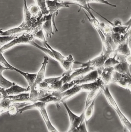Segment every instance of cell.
I'll return each mask as SVG.
<instances>
[{"label": "cell", "mask_w": 131, "mask_h": 132, "mask_svg": "<svg viewBox=\"0 0 131 132\" xmlns=\"http://www.w3.org/2000/svg\"><path fill=\"white\" fill-rule=\"evenodd\" d=\"M101 91L103 92L109 104L117 114L120 120L124 127L125 130L131 132V122L120 109L117 102L110 90L109 86H105Z\"/></svg>", "instance_id": "obj_1"}, {"label": "cell", "mask_w": 131, "mask_h": 132, "mask_svg": "<svg viewBox=\"0 0 131 132\" xmlns=\"http://www.w3.org/2000/svg\"><path fill=\"white\" fill-rule=\"evenodd\" d=\"M47 103L42 101H37L36 102H33V103L28 105L23 108L18 109L17 110V113L20 114H22L24 112L31 109H37L38 110L42 116V117L46 123V125L47 127L48 130L49 132H58V131L56 129V128L52 125L47 113L46 106L47 105Z\"/></svg>", "instance_id": "obj_2"}, {"label": "cell", "mask_w": 131, "mask_h": 132, "mask_svg": "<svg viewBox=\"0 0 131 132\" xmlns=\"http://www.w3.org/2000/svg\"><path fill=\"white\" fill-rule=\"evenodd\" d=\"M112 54L110 52H103L97 57L89 60L85 62H80L74 61V64L80 65V67H90L97 69L99 74L104 68V63L107 59L111 56Z\"/></svg>", "instance_id": "obj_3"}, {"label": "cell", "mask_w": 131, "mask_h": 132, "mask_svg": "<svg viewBox=\"0 0 131 132\" xmlns=\"http://www.w3.org/2000/svg\"><path fill=\"white\" fill-rule=\"evenodd\" d=\"M62 103L67 111L69 118L70 126L68 132H76L77 129L80 125L85 120L83 113H82L80 116H78L70 110L66 102H63Z\"/></svg>", "instance_id": "obj_4"}, {"label": "cell", "mask_w": 131, "mask_h": 132, "mask_svg": "<svg viewBox=\"0 0 131 132\" xmlns=\"http://www.w3.org/2000/svg\"><path fill=\"white\" fill-rule=\"evenodd\" d=\"M74 4L73 3H69V2H60L56 0H46V5L47 8L49 10V13H52L53 14L52 18V22H53V26H54L56 31H58V29L57 28L55 23V18L58 14L59 11L62 8H69L70 5ZM75 5V4H74Z\"/></svg>", "instance_id": "obj_5"}, {"label": "cell", "mask_w": 131, "mask_h": 132, "mask_svg": "<svg viewBox=\"0 0 131 132\" xmlns=\"http://www.w3.org/2000/svg\"><path fill=\"white\" fill-rule=\"evenodd\" d=\"M34 39L32 34H29L27 32L23 34L21 36H17L7 44L4 45L0 48V52L2 54L8 51L11 47L19 44H29V43Z\"/></svg>", "instance_id": "obj_6"}, {"label": "cell", "mask_w": 131, "mask_h": 132, "mask_svg": "<svg viewBox=\"0 0 131 132\" xmlns=\"http://www.w3.org/2000/svg\"><path fill=\"white\" fill-rule=\"evenodd\" d=\"M112 83L127 89L131 92V76L128 74L121 73L114 70L113 73Z\"/></svg>", "instance_id": "obj_7"}, {"label": "cell", "mask_w": 131, "mask_h": 132, "mask_svg": "<svg viewBox=\"0 0 131 132\" xmlns=\"http://www.w3.org/2000/svg\"><path fill=\"white\" fill-rule=\"evenodd\" d=\"M82 92L80 85H74L69 89L65 91L58 93L55 91L51 92V94L54 96L58 97L60 99V102H66L67 100L72 98L76 95Z\"/></svg>", "instance_id": "obj_8"}, {"label": "cell", "mask_w": 131, "mask_h": 132, "mask_svg": "<svg viewBox=\"0 0 131 132\" xmlns=\"http://www.w3.org/2000/svg\"><path fill=\"white\" fill-rule=\"evenodd\" d=\"M99 77V73L97 69L92 70L86 74L76 77L71 80L74 85H79L89 83L96 80Z\"/></svg>", "instance_id": "obj_9"}, {"label": "cell", "mask_w": 131, "mask_h": 132, "mask_svg": "<svg viewBox=\"0 0 131 132\" xmlns=\"http://www.w3.org/2000/svg\"><path fill=\"white\" fill-rule=\"evenodd\" d=\"M36 18L32 17V15L29 10L27 4L26 0H24V12H23V20L22 24L20 26L23 28L25 31H27L31 27L33 23L36 20Z\"/></svg>", "instance_id": "obj_10"}, {"label": "cell", "mask_w": 131, "mask_h": 132, "mask_svg": "<svg viewBox=\"0 0 131 132\" xmlns=\"http://www.w3.org/2000/svg\"><path fill=\"white\" fill-rule=\"evenodd\" d=\"M49 58L48 57L45 56L44 57V61L42 63V65L39 70V72L37 73V75L35 78V80L33 83L32 86L30 88V91H33L35 89H36L37 85L41 82L43 81L45 79V72L46 67L48 63Z\"/></svg>", "instance_id": "obj_11"}, {"label": "cell", "mask_w": 131, "mask_h": 132, "mask_svg": "<svg viewBox=\"0 0 131 132\" xmlns=\"http://www.w3.org/2000/svg\"><path fill=\"white\" fill-rule=\"evenodd\" d=\"M114 71L113 67H104L99 74V77L103 82L105 86H109L112 83V76Z\"/></svg>", "instance_id": "obj_12"}, {"label": "cell", "mask_w": 131, "mask_h": 132, "mask_svg": "<svg viewBox=\"0 0 131 132\" xmlns=\"http://www.w3.org/2000/svg\"><path fill=\"white\" fill-rule=\"evenodd\" d=\"M52 15L53 14L50 13L48 14L44 15V21L42 25V29L45 32L46 36L47 37H50V38H51L52 36L54 34L52 25Z\"/></svg>", "instance_id": "obj_13"}, {"label": "cell", "mask_w": 131, "mask_h": 132, "mask_svg": "<svg viewBox=\"0 0 131 132\" xmlns=\"http://www.w3.org/2000/svg\"><path fill=\"white\" fill-rule=\"evenodd\" d=\"M29 90H30V88L29 86L27 88L22 87L20 86L16 83L14 82V83L12 86L5 89V97L9 96H13L21 93H25Z\"/></svg>", "instance_id": "obj_14"}, {"label": "cell", "mask_w": 131, "mask_h": 132, "mask_svg": "<svg viewBox=\"0 0 131 132\" xmlns=\"http://www.w3.org/2000/svg\"><path fill=\"white\" fill-rule=\"evenodd\" d=\"M131 53V51L129 43L128 40H126L125 42L119 44L116 47L115 51L113 52V54L120 55L127 57L129 56Z\"/></svg>", "instance_id": "obj_15"}, {"label": "cell", "mask_w": 131, "mask_h": 132, "mask_svg": "<svg viewBox=\"0 0 131 132\" xmlns=\"http://www.w3.org/2000/svg\"><path fill=\"white\" fill-rule=\"evenodd\" d=\"M5 70L9 69L8 68L2 65V64L0 63V86L5 89L12 86L14 83V82H11L8 81L3 76L2 72Z\"/></svg>", "instance_id": "obj_16"}, {"label": "cell", "mask_w": 131, "mask_h": 132, "mask_svg": "<svg viewBox=\"0 0 131 132\" xmlns=\"http://www.w3.org/2000/svg\"><path fill=\"white\" fill-rule=\"evenodd\" d=\"M29 95H30L29 93H21L15 95L7 96L6 97L11 100L13 103H17L18 102L29 101Z\"/></svg>", "instance_id": "obj_17"}, {"label": "cell", "mask_w": 131, "mask_h": 132, "mask_svg": "<svg viewBox=\"0 0 131 132\" xmlns=\"http://www.w3.org/2000/svg\"><path fill=\"white\" fill-rule=\"evenodd\" d=\"M68 1L72 2L75 5L79 6L80 8H81L87 10V12L89 13L91 18H95V16L93 14L92 12L91 11V9H92L90 7V6L89 5V4L87 3V0H68Z\"/></svg>", "instance_id": "obj_18"}, {"label": "cell", "mask_w": 131, "mask_h": 132, "mask_svg": "<svg viewBox=\"0 0 131 132\" xmlns=\"http://www.w3.org/2000/svg\"><path fill=\"white\" fill-rule=\"evenodd\" d=\"M38 101H42V102L46 103L47 104H48L49 103H54L57 105L58 108L59 107V104L61 103L60 99L58 97L52 95L51 94V92L50 94H49L48 95H46V96L39 99Z\"/></svg>", "instance_id": "obj_19"}, {"label": "cell", "mask_w": 131, "mask_h": 132, "mask_svg": "<svg viewBox=\"0 0 131 132\" xmlns=\"http://www.w3.org/2000/svg\"><path fill=\"white\" fill-rule=\"evenodd\" d=\"M95 100H93L92 102L86 108L84 109V111L83 112L84 115V118L85 121L87 123L89 121L90 119L93 116L94 113V105H95Z\"/></svg>", "instance_id": "obj_20"}, {"label": "cell", "mask_w": 131, "mask_h": 132, "mask_svg": "<svg viewBox=\"0 0 131 132\" xmlns=\"http://www.w3.org/2000/svg\"><path fill=\"white\" fill-rule=\"evenodd\" d=\"M74 59L71 54L66 57L63 63L61 65L64 70V72H68L72 69V66L74 62Z\"/></svg>", "instance_id": "obj_21"}, {"label": "cell", "mask_w": 131, "mask_h": 132, "mask_svg": "<svg viewBox=\"0 0 131 132\" xmlns=\"http://www.w3.org/2000/svg\"><path fill=\"white\" fill-rule=\"evenodd\" d=\"M43 44H44V45L46 46V47L48 48L49 49H50V50L52 51V52L53 54L54 57V60H56V61H57L60 64V65H61V64L63 63V62H64V60H65V59L66 57H65L64 56H63V55L61 53H60L59 52H58V51H56L55 50L53 49V48L48 43L47 41H46V42H44Z\"/></svg>", "instance_id": "obj_22"}, {"label": "cell", "mask_w": 131, "mask_h": 132, "mask_svg": "<svg viewBox=\"0 0 131 132\" xmlns=\"http://www.w3.org/2000/svg\"><path fill=\"white\" fill-rule=\"evenodd\" d=\"M17 72L21 74L25 78L28 84H29V86L30 87V88H31L32 86L33 83L35 80L37 73H29L28 72L23 71L20 69L18 70Z\"/></svg>", "instance_id": "obj_23"}, {"label": "cell", "mask_w": 131, "mask_h": 132, "mask_svg": "<svg viewBox=\"0 0 131 132\" xmlns=\"http://www.w3.org/2000/svg\"><path fill=\"white\" fill-rule=\"evenodd\" d=\"M100 90H91L89 92H88V95L87 97L86 102H85V108H86L88 106H89L93 100H96L97 96L98 95V93H99Z\"/></svg>", "instance_id": "obj_24"}, {"label": "cell", "mask_w": 131, "mask_h": 132, "mask_svg": "<svg viewBox=\"0 0 131 132\" xmlns=\"http://www.w3.org/2000/svg\"><path fill=\"white\" fill-rule=\"evenodd\" d=\"M23 31H25V30L22 27H21L20 26L17 27L13 28L10 29L9 30H7L6 31H3V33L0 36H15L17 35Z\"/></svg>", "instance_id": "obj_25"}, {"label": "cell", "mask_w": 131, "mask_h": 132, "mask_svg": "<svg viewBox=\"0 0 131 132\" xmlns=\"http://www.w3.org/2000/svg\"><path fill=\"white\" fill-rule=\"evenodd\" d=\"M119 62H120L116 58V55L113 54L107 59L104 63V67H114L116 64L119 63Z\"/></svg>", "instance_id": "obj_26"}, {"label": "cell", "mask_w": 131, "mask_h": 132, "mask_svg": "<svg viewBox=\"0 0 131 132\" xmlns=\"http://www.w3.org/2000/svg\"><path fill=\"white\" fill-rule=\"evenodd\" d=\"M36 5L40 7L42 14L47 15L49 13L46 5V0H34Z\"/></svg>", "instance_id": "obj_27"}, {"label": "cell", "mask_w": 131, "mask_h": 132, "mask_svg": "<svg viewBox=\"0 0 131 132\" xmlns=\"http://www.w3.org/2000/svg\"><path fill=\"white\" fill-rule=\"evenodd\" d=\"M29 44L35 47L36 48H39V50H41L43 52L45 53V54H46L47 55H48L50 57H51V58H52L54 60V55H53V53L52 52V51L49 49L48 48L46 47V48H44V47H43L42 46H41L40 45H38L37 43H36L34 41V40L31 41L30 43H29Z\"/></svg>", "instance_id": "obj_28"}, {"label": "cell", "mask_w": 131, "mask_h": 132, "mask_svg": "<svg viewBox=\"0 0 131 132\" xmlns=\"http://www.w3.org/2000/svg\"><path fill=\"white\" fill-rule=\"evenodd\" d=\"M28 9L32 18H37L42 14L40 7L37 5H31L29 7Z\"/></svg>", "instance_id": "obj_29"}, {"label": "cell", "mask_w": 131, "mask_h": 132, "mask_svg": "<svg viewBox=\"0 0 131 132\" xmlns=\"http://www.w3.org/2000/svg\"><path fill=\"white\" fill-rule=\"evenodd\" d=\"M63 84V82L61 78L60 80H58L55 83L49 85L48 88L46 90L49 92H53V91L59 90L61 88Z\"/></svg>", "instance_id": "obj_30"}, {"label": "cell", "mask_w": 131, "mask_h": 132, "mask_svg": "<svg viewBox=\"0 0 131 132\" xmlns=\"http://www.w3.org/2000/svg\"><path fill=\"white\" fill-rule=\"evenodd\" d=\"M17 35L15 36H0V48L4 45L7 44L11 40L17 37Z\"/></svg>", "instance_id": "obj_31"}, {"label": "cell", "mask_w": 131, "mask_h": 132, "mask_svg": "<svg viewBox=\"0 0 131 132\" xmlns=\"http://www.w3.org/2000/svg\"><path fill=\"white\" fill-rule=\"evenodd\" d=\"M125 26H127V36L128 38V43L129 47L131 48V18L128 20L126 23H125L124 24H123Z\"/></svg>", "instance_id": "obj_32"}, {"label": "cell", "mask_w": 131, "mask_h": 132, "mask_svg": "<svg viewBox=\"0 0 131 132\" xmlns=\"http://www.w3.org/2000/svg\"><path fill=\"white\" fill-rule=\"evenodd\" d=\"M33 36L34 39H37L40 40L41 41H42L43 42V43H44V42L47 41V40L45 39V36L43 33V30L42 29H40L38 32H36L35 34H33Z\"/></svg>", "instance_id": "obj_33"}, {"label": "cell", "mask_w": 131, "mask_h": 132, "mask_svg": "<svg viewBox=\"0 0 131 132\" xmlns=\"http://www.w3.org/2000/svg\"><path fill=\"white\" fill-rule=\"evenodd\" d=\"M87 2L88 4L90 3H99V4H106L109 6H110L111 7H116L117 5L112 4L107 1V0H87Z\"/></svg>", "instance_id": "obj_34"}, {"label": "cell", "mask_w": 131, "mask_h": 132, "mask_svg": "<svg viewBox=\"0 0 131 132\" xmlns=\"http://www.w3.org/2000/svg\"><path fill=\"white\" fill-rule=\"evenodd\" d=\"M63 77V75H62L60 76L59 77H52V78H45L44 79V81L46 82L47 83H48L49 85L52 84L54 83H55V82L58 81V80H60Z\"/></svg>", "instance_id": "obj_35"}, {"label": "cell", "mask_w": 131, "mask_h": 132, "mask_svg": "<svg viewBox=\"0 0 131 132\" xmlns=\"http://www.w3.org/2000/svg\"><path fill=\"white\" fill-rule=\"evenodd\" d=\"M49 84L46 82L43 81L40 82L36 87V88L38 90H46L48 88Z\"/></svg>", "instance_id": "obj_36"}, {"label": "cell", "mask_w": 131, "mask_h": 132, "mask_svg": "<svg viewBox=\"0 0 131 132\" xmlns=\"http://www.w3.org/2000/svg\"><path fill=\"white\" fill-rule=\"evenodd\" d=\"M76 132H88L87 128V122L84 120L78 127Z\"/></svg>", "instance_id": "obj_37"}, {"label": "cell", "mask_w": 131, "mask_h": 132, "mask_svg": "<svg viewBox=\"0 0 131 132\" xmlns=\"http://www.w3.org/2000/svg\"><path fill=\"white\" fill-rule=\"evenodd\" d=\"M0 92H1V93H2V94H3L4 98V97H5V89H4V88H2V87H1V86H0Z\"/></svg>", "instance_id": "obj_38"}, {"label": "cell", "mask_w": 131, "mask_h": 132, "mask_svg": "<svg viewBox=\"0 0 131 132\" xmlns=\"http://www.w3.org/2000/svg\"><path fill=\"white\" fill-rule=\"evenodd\" d=\"M3 98H4V97H3V94H2V93L0 92V100H1V99H2Z\"/></svg>", "instance_id": "obj_39"}, {"label": "cell", "mask_w": 131, "mask_h": 132, "mask_svg": "<svg viewBox=\"0 0 131 132\" xmlns=\"http://www.w3.org/2000/svg\"><path fill=\"white\" fill-rule=\"evenodd\" d=\"M3 113H3V111H2V110L0 109V116H1V114H3Z\"/></svg>", "instance_id": "obj_40"}, {"label": "cell", "mask_w": 131, "mask_h": 132, "mask_svg": "<svg viewBox=\"0 0 131 132\" xmlns=\"http://www.w3.org/2000/svg\"><path fill=\"white\" fill-rule=\"evenodd\" d=\"M56 1H58V2H62L65 1L66 0H56Z\"/></svg>", "instance_id": "obj_41"}, {"label": "cell", "mask_w": 131, "mask_h": 132, "mask_svg": "<svg viewBox=\"0 0 131 132\" xmlns=\"http://www.w3.org/2000/svg\"><path fill=\"white\" fill-rule=\"evenodd\" d=\"M3 29H0V35L3 33Z\"/></svg>", "instance_id": "obj_42"}]
</instances>
